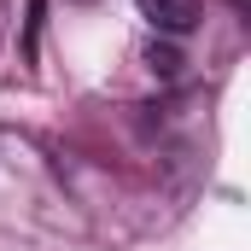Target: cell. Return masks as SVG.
<instances>
[{
	"mask_svg": "<svg viewBox=\"0 0 251 251\" xmlns=\"http://www.w3.org/2000/svg\"><path fill=\"white\" fill-rule=\"evenodd\" d=\"M140 12H146V24L152 29H164V35H193L199 29V18H204V6L199 0H134Z\"/></svg>",
	"mask_w": 251,
	"mask_h": 251,
	"instance_id": "obj_1",
	"label": "cell"
}]
</instances>
